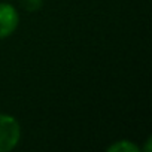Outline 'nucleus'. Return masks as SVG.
Listing matches in <instances>:
<instances>
[{
	"label": "nucleus",
	"instance_id": "2",
	"mask_svg": "<svg viewBox=\"0 0 152 152\" xmlns=\"http://www.w3.org/2000/svg\"><path fill=\"white\" fill-rule=\"evenodd\" d=\"M20 23L17 9L9 3H0V39L11 36Z\"/></svg>",
	"mask_w": 152,
	"mask_h": 152
},
{
	"label": "nucleus",
	"instance_id": "3",
	"mask_svg": "<svg viewBox=\"0 0 152 152\" xmlns=\"http://www.w3.org/2000/svg\"><path fill=\"white\" fill-rule=\"evenodd\" d=\"M107 152H139V146L128 142V140H119L107 148Z\"/></svg>",
	"mask_w": 152,
	"mask_h": 152
},
{
	"label": "nucleus",
	"instance_id": "4",
	"mask_svg": "<svg viewBox=\"0 0 152 152\" xmlns=\"http://www.w3.org/2000/svg\"><path fill=\"white\" fill-rule=\"evenodd\" d=\"M21 6L28 11V12H34V11H39L43 5V0H20Z\"/></svg>",
	"mask_w": 152,
	"mask_h": 152
},
{
	"label": "nucleus",
	"instance_id": "1",
	"mask_svg": "<svg viewBox=\"0 0 152 152\" xmlns=\"http://www.w3.org/2000/svg\"><path fill=\"white\" fill-rule=\"evenodd\" d=\"M21 139L20 122L6 113H0V152L12 151Z\"/></svg>",
	"mask_w": 152,
	"mask_h": 152
}]
</instances>
